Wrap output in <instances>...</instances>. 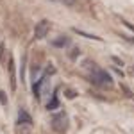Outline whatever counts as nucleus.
Here are the masks:
<instances>
[{
    "label": "nucleus",
    "mask_w": 134,
    "mask_h": 134,
    "mask_svg": "<svg viewBox=\"0 0 134 134\" xmlns=\"http://www.w3.org/2000/svg\"><path fill=\"white\" fill-rule=\"evenodd\" d=\"M54 72V68H48L47 72L43 73L41 77L36 81V82L32 84V90H34V95L38 97V98H45L47 95H48V86H50V73Z\"/></svg>",
    "instance_id": "1"
},
{
    "label": "nucleus",
    "mask_w": 134,
    "mask_h": 134,
    "mask_svg": "<svg viewBox=\"0 0 134 134\" xmlns=\"http://www.w3.org/2000/svg\"><path fill=\"white\" fill-rule=\"evenodd\" d=\"M90 66V70H91V77H93V81L95 82H98V84H104V86H107V84H113V79H111V75L107 72H104L102 68H98L97 64H93L91 61H86Z\"/></svg>",
    "instance_id": "2"
},
{
    "label": "nucleus",
    "mask_w": 134,
    "mask_h": 134,
    "mask_svg": "<svg viewBox=\"0 0 134 134\" xmlns=\"http://www.w3.org/2000/svg\"><path fill=\"white\" fill-rule=\"evenodd\" d=\"M52 129L54 131H57V132H64L66 129H68V116H66V113H57L52 116Z\"/></svg>",
    "instance_id": "3"
},
{
    "label": "nucleus",
    "mask_w": 134,
    "mask_h": 134,
    "mask_svg": "<svg viewBox=\"0 0 134 134\" xmlns=\"http://www.w3.org/2000/svg\"><path fill=\"white\" fill-rule=\"evenodd\" d=\"M48 31H50V21H48V20H41L38 25H36L34 38H36V40H43V38H47Z\"/></svg>",
    "instance_id": "4"
},
{
    "label": "nucleus",
    "mask_w": 134,
    "mask_h": 134,
    "mask_svg": "<svg viewBox=\"0 0 134 134\" xmlns=\"http://www.w3.org/2000/svg\"><path fill=\"white\" fill-rule=\"evenodd\" d=\"M18 125H27V127H31V125H32L31 114L27 113L25 109H20V111H18Z\"/></svg>",
    "instance_id": "5"
},
{
    "label": "nucleus",
    "mask_w": 134,
    "mask_h": 134,
    "mask_svg": "<svg viewBox=\"0 0 134 134\" xmlns=\"http://www.w3.org/2000/svg\"><path fill=\"white\" fill-rule=\"evenodd\" d=\"M57 107H59V100H57V95L54 91V93H50V100L47 102V109L52 111V109H57Z\"/></svg>",
    "instance_id": "6"
},
{
    "label": "nucleus",
    "mask_w": 134,
    "mask_h": 134,
    "mask_svg": "<svg viewBox=\"0 0 134 134\" xmlns=\"http://www.w3.org/2000/svg\"><path fill=\"white\" fill-rule=\"evenodd\" d=\"M9 73H11V88L14 90L16 82H14V63H13V57H11V61H9Z\"/></svg>",
    "instance_id": "7"
},
{
    "label": "nucleus",
    "mask_w": 134,
    "mask_h": 134,
    "mask_svg": "<svg viewBox=\"0 0 134 134\" xmlns=\"http://www.w3.org/2000/svg\"><path fill=\"white\" fill-rule=\"evenodd\" d=\"M66 43H68V38H64V36H61L59 40H55V41H52V45H54V47H64Z\"/></svg>",
    "instance_id": "8"
},
{
    "label": "nucleus",
    "mask_w": 134,
    "mask_h": 134,
    "mask_svg": "<svg viewBox=\"0 0 134 134\" xmlns=\"http://www.w3.org/2000/svg\"><path fill=\"white\" fill-rule=\"evenodd\" d=\"M54 2H59V4H63V5H70V7H72V5H75L77 0H54Z\"/></svg>",
    "instance_id": "9"
},
{
    "label": "nucleus",
    "mask_w": 134,
    "mask_h": 134,
    "mask_svg": "<svg viewBox=\"0 0 134 134\" xmlns=\"http://www.w3.org/2000/svg\"><path fill=\"white\" fill-rule=\"evenodd\" d=\"M0 102L5 104V93H4V91H0Z\"/></svg>",
    "instance_id": "10"
}]
</instances>
